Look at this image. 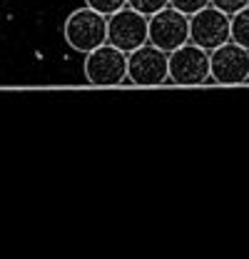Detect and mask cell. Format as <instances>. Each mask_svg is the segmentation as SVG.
Here are the masks:
<instances>
[{
  "mask_svg": "<svg viewBox=\"0 0 249 259\" xmlns=\"http://www.w3.org/2000/svg\"><path fill=\"white\" fill-rule=\"evenodd\" d=\"M62 32H65V40L72 50L88 55L95 48L107 42V15L85 5V8L67 15Z\"/></svg>",
  "mask_w": 249,
  "mask_h": 259,
  "instance_id": "obj_1",
  "label": "cell"
},
{
  "mask_svg": "<svg viewBox=\"0 0 249 259\" xmlns=\"http://www.w3.org/2000/svg\"><path fill=\"white\" fill-rule=\"evenodd\" d=\"M107 42L130 55L132 50L150 42V18L132 10L130 5L112 13L107 18Z\"/></svg>",
  "mask_w": 249,
  "mask_h": 259,
  "instance_id": "obj_2",
  "label": "cell"
},
{
  "mask_svg": "<svg viewBox=\"0 0 249 259\" xmlns=\"http://www.w3.org/2000/svg\"><path fill=\"white\" fill-rule=\"evenodd\" d=\"M189 40L204 50H217L219 45L232 40V15L222 13L215 5L189 15Z\"/></svg>",
  "mask_w": 249,
  "mask_h": 259,
  "instance_id": "obj_3",
  "label": "cell"
},
{
  "mask_svg": "<svg viewBox=\"0 0 249 259\" xmlns=\"http://www.w3.org/2000/svg\"><path fill=\"white\" fill-rule=\"evenodd\" d=\"M210 50L194 45L192 40L182 48L170 53V80L180 85H202L212 77V63Z\"/></svg>",
  "mask_w": 249,
  "mask_h": 259,
  "instance_id": "obj_4",
  "label": "cell"
},
{
  "mask_svg": "<svg viewBox=\"0 0 249 259\" xmlns=\"http://www.w3.org/2000/svg\"><path fill=\"white\" fill-rule=\"evenodd\" d=\"M85 77L100 88L120 85L122 80H127V53L110 42L95 48L85 58Z\"/></svg>",
  "mask_w": 249,
  "mask_h": 259,
  "instance_id": "obj_5",
  "label": "cell"
},
{
  "mask_svg": "<svg viewBox=\"0 0 249 259\" xmlns=\"http://www.w3.org/2000/svg\"><path fill=\"white\" fill-rule=\"evenodd\" d=\"M170 77V53L157 45H142L127 55V80L135 85H159Z\"/></svg>",
  "mask_w": 249,
  "mask_h": 259,
  "instance_id": "obj_6",
  "label": "cell"
},
{
  "mask_svg": "<svg viewBox=\"0 0 249 259\" xmlns=\"http://www.w3.org/2000/svg\"><path fill=\"white\" fill-rule=\"evenodd\" d=\"M150 42L164 53H172L189 42V15L167 5L155 15H150Z\"/></svg>",
  "mask_w": 249,
  "mask_h": 259,
  "instance_id": "obj_7",
  "label": "cell"
},
{
  "mask_svg": "<svg viewBox=\"0 0 249 259\" xmlns=\"http://www.w3.org/2000/svg\"><path fill=\"white\" fill-rule=\"evenodd\" d=\"M212 80L219 85H239L249 77V50L239 42H224L210 53Z\"/></svg>",
  "mask_w": 249,
  "mask_h": 259,
  "instance_id": "obj_8",
  "label": "cell"
},
{
  "mask_svg": "<svg viewBox=\"0 0 249 259\" xmlns=\"http://www.w3.org/2000/svg\"><path fill=\"white\" fill-rule=\"evenodd\" d=\"M232 40L249 50V5L232 15Z\"/></svg>",
  "mask_w": 249,
  "mask_h": 259,
  "instance_id": "obj_9",
  "label": "cell"
},
{
  "mask_svg": "<svg viewBox=\"0 0 249 259\" xmlns=\"http://www.w3.org/2000/svg\"><path fill=\"white\" fill-rule=\"evenodd\" d=\"M127 5L132 8V10H137V13H142V15H155L159 10H164L167 5H170V0H127Z\"/></svg>",
  "mask_w": 249,
  "mask_h": 259,
  "instance_id": "obj_10",
  "label": "cell"
},
{
  "mask_svg": "<svg viewBox=\"0 0 249 259\" xmlns=\"http://www.w3.org/2000/svg\"><path fill=\"white\" fill-rule=\"evenodd\" d=\"M88 3V8H93L97 13H102V15H112V13H117V10H122L127 8V0H85Z\"/></svg>",
  "mask_w": 249,
  "mask_h": 259,
  "instance_id": "obj_11",
  "label": "cell"
},
{
  "mask_svg": "<svg viewBox=\"0 0 249 259\" xmlns=\"http://www.w3.org/2000/svg\"><path fill=\"white\" fill-rule=\"evenodd\" d=\"M170 5L185 15H194V13L204 10L207 5H212V0H170Z\"/></svg>",
  "mask_w": 249,
  "mask_h": 259,
  "instance_id": "obj_12",
  "label": "cell"
},
{
  "mask_svg": "<svg viewBox=\"0 0 249 259\" xmlns=\"http://www.w3.org/2000/svg\"><path fill=\"white\" fill-rule=\"evenodd\" d=\"M212 5L219 8L222 13H227V15H237L239 10H244L249 5V0H212Z\"/></svg>",
  "mask_w": 249,
  "mask_h": 259,
  "instance_id": "obj_13",
  "label": "cell"
}]
</instances>
